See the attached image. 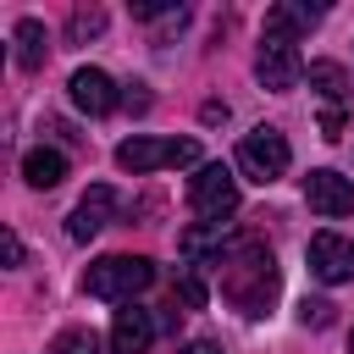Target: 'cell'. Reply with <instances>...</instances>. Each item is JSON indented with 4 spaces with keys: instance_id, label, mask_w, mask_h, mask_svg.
Segmentation results:
<instances>
[{
    "instance_id": "cell-2",
    "label": "cell",
    "mask_w": 354,
    "mask_h": 354,
    "mask_svg": "<svg viewBox=\"0 0 354 354\" xmlns=\"http://www.w3.org/2000/svg\"><path fill=\"white\" fill-rule=\"evenodd\" d=\"M149 282H155V266L144 254H105L83 271V293L111 299V304H133V293H144Z\"/></svg>"
},
{
    "instance_id": "cell-6",
    "label": "cell",
    "mask_w": 354,
    "mask_h": 354,
    "mask_svg": "<svg viewBox=\"0 0 354 354\" xmlns=\"http://www.w3.org/2000/svg\"><path fill=\"white\" fill-rule=\"evenodd\" d=\"M310 66L299 61V44L293 39H277V33H266L260 39V55H254V77L271 88V94H288V88H299V77H304Z\"/></svg>"
},
{
    "instance_id": "cell-14",
    "label": "cell",
    "mask_w": 354,
    "mask_h": 354,
    "mask_svg": "<svg viewBox=\"0 0 354 354\" xmlns=\"http://www.w3.org/2000/svg\"><path fill=\"white\" fill-rule=\"evenodd\" d=\"M61 177H66V155H61V149L39 144V149L22 155V183H28V188H61Z\"/></svg>"
},
{
    "instance_id": "cell-21",
    "label": "cell",
    "mask_w": 354,
    "mask_h": 354,
    "mask_svg": "<svg viewBox=\"0 0 354 354\" xmlns=\"http://www.w3.org/2000/svg\"><path fill=\"white\" fill-rule=\"evenodd\" d=\"M122 105H127V111H149V94H144V83H127Z\"/></svg>"
},
{
    "instance_id": "cell-19",
    "label": "cell",
    "mask_w": 354,
    "mask_h": 354,
    "mask_svg": "<svg viewBox=\"0 0 354 354\" xmlns=\"http://www.w3.org/2000/svg\"><path fill=\"white\" fill-rule=\"evenodd\" d=\"M343 127H348V111L326 105V111H321V138H332V144H337V138H343Z\"/></svg>"
},
{
    "instance_id": "cell-17",
    "label": "cell",
    "mask_w": 354,
    "mask_h": 354,
    "mask_svg": "<svg viewBox=\"0 0 354 354\" xmlns=\"http://www.w3.org/2000/svg\"><path fill=\"white\" fill-rule=\"evenodd\" d=\"M50 354H100V337L88 326H66V332H55Z\"/></svg>"
},
{
    "instance_id": "cell-12",
    "label": "cell",
    "mask_w": 354,
    "mask_h": 354,
    "mask_svg": "<svg viewBox=\"0 0 354 354\" xmlns=\"http://www.w3.org/2000/svg\"><path fill=\"white\" fill-rule=\"evenodd\" d=\"M315 22H321V6H304V0H282L266 11V33H277V39H299Z\"/></svg>"
},
{
    "instance_id": "cell-16",
    "label": "cell",
    "mask_w": 354,
    "mask_h": 354,
    "mask_svg": "<svg viewBox=\"0 0 354 354\" xmlns=\"http://www.w3.org/2000/svg\"><path fill=\"white\" fill-rule=\"evenodd\" d=\"M100 33H105V11H100V6H77L72 22H66V39H72V44H88V39H100Z\"/></svg>"
},
{
    "instance_id": "cell-4",
    "label": "cell",
    "mask_w": 354,
    "mask_h": 354,
    "mask_svg": "<svg viewBox=\"0 0 354 354\" xmlns=\"http://www.w3.org/2000/svg\"><path fill=\"white\" fill-rule=\"evenodd\" d=\"M194 160H199V144L194 138H149V133H138V138L116 144V166L133 171V177L160 171V166H194Z\"/></svg>"
},
{
    "instance_id": "cell-1",
    "label": "cell",
    "mask_w": 354,
    "mask_h": 354,
    "mask_svg": "<svg viewBox=\"0 0 354 354\" xmlns=\"http://www.w3.org/2000/svg\"><path fill=\"white\" fill-rule=\"evenodd\" d=\"M216 271H221V299H227L238 315H266V310L277 304L282 271H277V260H271V249H266L260 238H238V243L216 260Z\"/></svg>"
},
{
    "instance_id": "cell-3",
    "label": "cell",
    "mask_w": 354,
    "mask_h": 354,
    "mask_svg": "<svg viewBox=\"0 0 354 354\" xmlns=\"http://www.w3.org/2000/svg\"><path fill=\"white\" fill-rule=\"evenodd\" d=\"M288 160H293V149H288V133L282 127H249L243 138H238V171L249 177V183H277L282 171H288Z\"/></svg>"
},
{
    "instance_id": "cell-5",
    "label": "cell",
    "mask_w": 354,
    "mask_h": 354,
    "mask_svg": "<svg viewBox=\"0 0 354 354\" xmlns=\"http://www.w3.org/2000/svg\"><path fill=\"white\" fill-rule=\"evenodd\" d=\"M188 205H194V216H199L205 227H227V216L238 210V177H232L221 160L199 166L194 183H188Z\"/></svg>"
},
{
    "instance_id": "cell-13",
    "label": "cell",
    "mask_w": 354,
    "mask_h": 354,
    "mask_svg": "<svg viewBox=\"0 0 354 354\" xmlns=\"http://www.w3.org/2000/svg\"><path fill=\"white\" fill-rule=\"evenodd\" d=\"M11 44H17V66H22V72H39L44 55H50V33H44L39 17H22V22L11 28Z\"/></svg>"
},
{
    "instance_id": "cell-18",
    "label": "cell",
    "mask_w": 354,
    "mask_h": 354,
    "mask_svg": "<svg viewBox=\"0 0 354 354\" xmlns=\"http://www.w3.org/2000/svg\"><path fill=\"white\" fill-rule=\"evenodd\" d=\"M177 299H183L188 310H205V299H210V293H205V282H199L194 271H183V277H177Z\"/></svg>"
},
{
    "instance_id": "cell-8",
    "label": "cell",
    "mask_w": 354,
    "mask_h": 354,
    "mask_svg": "<svg viewBox=\"0 0 354 354\" xmlns=\"http://www.w3.org/2000/svg\"><path fill=\"white\" fill-rule=\"evenodd\" d=\"M304 199H310V210L315 216H326V221H337V216H354V183L343 177V171H310L304 177Z\"/></svg>"
},
{
    "instance_id": "cell-23",
    "label": "cell",
    "mask_w": 354,
    "mask_h": 354,
    "mask_svg": "<svg viewBox=\"0 0 354 354\" xmlns=\"http://www.w3.org/2000/svg\"><path fill=\"white\" fill-rule=\"evenodd\" d=\"M6 266H22V238L6 232Z\"/></svg>"
},
{
    "instance_id": "cell-15",
    "label": "cell",
    "mask_w": 354,
    "mask_h": 354,
    "mask_svg": "<svg viewBox=\"0 0 354 354\" xmlns=\"http://www.w3.org/2000/svg\"><path fill=\"white\" fill-rule=\"evenodd\" d=\"M310 88L326 100V105H337V111H348V72L337 66V61H310Z\"/></svg>"
},
{
    "instance_id": "cell-7",
    "label": "cell",
    "mask_w": 354,
    "mask_h": 354,
    "mask_svg": "<svg viewBox=\"0 0 354 354\" xmlns=\"http://www.w3.org/2000/svg\"><path fill=\"white\" fill-rule=\"evenodd\" d=\"M310 277L337 288V282H354V238L343 232H315L310 238Z\"/></svg>"
},
{
    "instance_id": "cell-10",
    "label": "cell",
    "mask_w": 354,
    "mask_h": 354,
    "mask_svg": "<svg viewBox=\"0 0 354 354\" xmlns=\"http://www.w3.org/2000/svg\"><path fill=\"white\" fill-rule=\"evenodd\" d=\"M66 94H72V105L88 111V116L116 111V83H111V72H100V66H77V72L66 77Z\"/></svg>"
},
{
    "instance_id": "cell-22",
    "label": "cell",
    "mask_w": 354,
    "mask_h": 354,
    "mask_svg": "<svg viewBox=\"0 0 354 354\" xmlns=\"http://www.w3.org/2000/svg\"><path fill=\"white\" fill-rule=\"evenodd\" d=\"M177 354H221V343H216V337H188Z\"/></svg>"
},
{
    "instance_id": "cell-11",
    "label": "cell",
    "mask_w": 354,
    "mask_h": 354,
    "mask_svg": "<svg viewBox=\"0 0 354 354\" xmlns=\"http://www.w3.org/2000/svg\"><path fill=\"white\" fill-rule=\"evenodd\" d=\"M155 343V315L144 304H122L111 321V354H144Z\"/></svg>"
},
{
    "instance_id": "cell-9",
    "label": "cell",
    "mask_w": 354,
    "mask_h": 354,
    "mask_svg": "<svg viewBox=\"0 0 354 354\" xmlns=\"http://www.w3.org/2000/svg\"><path fill=\"white\" fill-rule=\"evenodd\" d=\"M116 216V188H105V183H94L83 199H77V210L66 216V238L72 243H88V238H100L105 232V221Z\"/></svg>"
},
{
    "instance_id": "cell-24",
    "label": "cell",
    "mask_w": 354,
    "mask_h": 354,
    "mask_svg": "<svg viewBox=\"0 0 354 354\" xmlns=\"http://www.w3.org/2000/svg\"><path fill=\"white\" fill-rule=\"evenodd\" d=\"M348 354H354V332H348Z\"/></svg>"
},
{
    "instance_id": "cell-20",
    "label": "cell",
    "mask_w": 354,
    "mask_h": 354,
    "mask_svg": "<svg viewBox=\"0 0 354 354\" xmlns=\"http://www.w3.org/2000/svg\"><path fill=\"white\" fill-rule=\"evenodd\" d=\"M299 321H304V326H326V321H332V304H326V299H304V304H299Z\"/></svg>"
}]
</instances>
